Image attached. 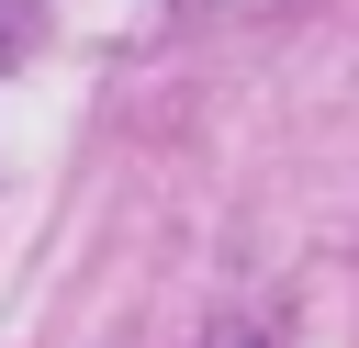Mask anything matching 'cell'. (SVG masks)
Here are the masks:
<instances>
[{"label":"cell","instance_id":"1","mask_svg":"<svg viewBox=\"0 0 359 348\" xmlns=\"http://www.w3.org/2000/svg\"><path fill=\"white\" fill-rule=\"evenodd\" d=\"M236 348H258V337H236Z\"/></svg>","mask_w":359,"mask_h":348}]
</instances>
